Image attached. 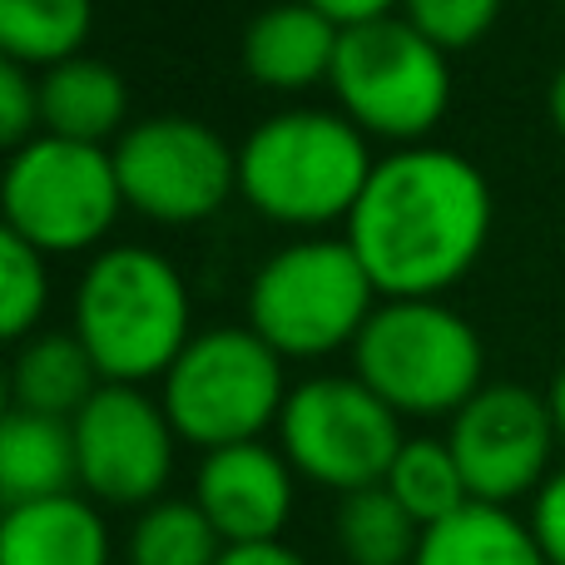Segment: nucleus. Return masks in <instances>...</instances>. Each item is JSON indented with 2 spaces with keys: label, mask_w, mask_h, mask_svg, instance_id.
I'll list each match as a JSON object with an SVG mask.
<instances>
[{
  "label": "nucleus",
  "mask_w": 565,
  "mask_h": 565,
  "mask_svg": "<svg viewBox=\"0 0 565 565\" xmlns=\"http://www.w3.org/2000/svg\"><path fill=\"white\" fill-rule=\"evenodd\" d=\"M312 10L332 20V25H367V20H382V15H397L402 0H308Z\"/></svg>",
  "instance_id": "28"
},
{
  "label": "nucleus",
  "mask_w": 565,
  "mask_h": 565,
  "mask_svg": "<svg viewBox=\"0 0 565 565\" xmlns=\"http://www.w3.org/2000/svg\"><path fill=\"white\" fill-rule=\"evenodd\" d=\"M224 536L199 511V501H154L129 531V565H218Z\"/></svg>",
  "instance_id": "23"
},
{
  "label": "nucleus",
  "mask_w": 565,
  "mask_h": 565,
  "mask_svg": "<svg viewBox=\"0 0 565 565\" xmlns=\"http://www.w3.org/2000/svg\"><path fill=\"white\" fill-rule=\"evenodd\" d=\"M367 135L338 109H282L238 145V194L278 228L348 224L367 189Z\"/></svg>",
  "instance_id": "2"
},
{
  "label": "nucleus",
  "mask_w": 565,
  "mask_h": 565,
  "mask_svg": "<svg viewBox=\"0 0 565 565\" xmlns=\"http://www.w3.org/2000/svg\"><path fill=\"white\" fill-rule=\"evenodd\" d=\"M75 332L99 377L119 387L164 382L189 348V288L159 248L115 244L89 258L75 288Z\"/></svg>",
  "instance_id": "3"
},
{
  "label": "nucleus",
  "mask_w": 565,
  "mask_h": 565,
  "mask_svg": "<svg viewBox=\"0 0 565 565\" xmlns=\"http://www.w3.org/2000/svg\"><path fill=\"white\" fill-rule=\"evenodd\" d=\"M75 487V427L65 417H40V412L10 407L6 422H0V497H6V507L70 497Z\"/></svg>",
  "instance_id": "17"
},
{
  "label": "nucleus",
  "mask_w": 565,
  "mask_h": 565,
  "mask_svg": "<svg viewBox=\"0 0 565 565\" xmlns=\"http://www.w3.org/2000/svg\"><path fill=\"white\" fill-rule=\"evenodd\" d=\"M546 109H551V125H556V135L565 139V70H556V79H551Z\"/></svg>",
  "instance_id": "30"
},
{
  "label": "nucleus",
  "mask_w": 565,
  "mask_h": 565,
  "mask_svg": "<svg viewBox=\"0 0 565 565\" xmlns=\"http://www.w3.org/2000/svg\"><path fill=\"white\" fill-rule=\"evenodd\" d=\"M0 268H6V288H0V328L10 342H25L35 332L40 312L50 302V278H45V254L30 248L20 234H0Z\"/></svg>",
  "instance_id": "24"
},
{
  "label": "nucleus",
  "mask_w": 565,
  "mask_h": 565,
  "mask_svg": "<svg viewBox=\"0 0 565 565\" xmlns=\"http://www.w3.org/2000/svg\"><path fill=\"white\" fill-rule=\"evenodd\" d=\"M377 298V282L348 238H298L258 264L248 282V328L282 362H312L342 348L352 352Z\"/></svg>",
  "instance_id": "5"
},
{
  "label": "nucleus",
  "mask_w": 565,
  "mask_h": 565,
  "mask_svg": "<svg viewBox=\"0 0 565 565\" xmlns=\"http://www.w3.org/2000/svg\"><path fill=\"white\" fill-rule=\"evenodd\" d=\"M125 119L129 89L119 70H109L105 60L75 55L40 75V135L115 149V139L129 129Z\"/></svg>",
  "instance_id": "15"
},
{
  "label": "nucleus",
  "mask_w": 565,
  "mask_h": 565,
  "mask_svg": "<svg viewBox=\"0 0 565 565\" xmlns=\"http://www.w3.org/2000/svg\"><path fill=\"white\" fill-rule=\"evenodd\" d=\"M402 441V417L358 377L298 382L278 417V451L288 467L338 497L382 487Z\"/></svg>",
  "instance_id": "9"
},
{
  "label": "nucleus",
  "mask_w": 565,
  "mask_h": 565,
  "mask_svg": "<svg viewBox=\"0 0 565 565\" xmlns=\"http://www.w3.org/2000/svg\"><path fill=\"white\" fill-rule=\"evenodd\" d=\"M546 402H551V417H556V431H561V441H565V367L556 372V382L546 387Z\"/></svg>",
  "instance_id": "31"
},
{
  "label": "nucleus",
  "mask_w": 565,
  "mask_h": 565,
  "mask_svg": "<svg viewBox=\"0 0 565 565\" xmlns=\"http://www.w3.org/2000/svg\"><path fill=\"white\" fill-rule=\"evenodd\" d=\"M556 437V417L541 392L516 387V382H487L451 417L447 447L467 477L471 501L511 507L551 481Z\"/></svg>",
  "instance_id": "12"
},
{
  "label": "nucleus",
  "mask_w": 565,
  "mask_h": 565,
  "mask_svg": "<svg viewBox=\"0 0 565 565\" xmlns=\"http://www.w3.org/2000/svg\"><path fill=\"white\" fill-rule=\"evenodd\" d=\"M397 15L451 55V50H467L491 35V25L501 15V0H402Z\"/></svg>",
  "instance_id": "25"
},
{
  "label": "nucleus",
  "mask_w": 565,
  "mask_h": 565,
  "mask_svg": "<svg viewBox=\"0 0 565 565\" xmlns=\"http://www.w3.org/2000/svg\"><path fill=\"white\" fill-rule=\"evenodd\" d=\"M95 0H0V55L25 70H55L85 55Z\"/></svg>",
  "instance_id": "20"
},
{
  "label": "nucleus",
  "mask_w": 565,
  "mask_h": 565,
  "mask_svg": "<svg viewBox=\"0 0 565 565\" xmlns=\"http://www.w3.org/2000/svg\"><path fill=\"white\" fill-rule=\"evenodd\" d=\"M342 228L382 298H441L487 254L491 184L457 149H392Z\"/></svg>",
  "instance_id": "1"
},
{
  "label": "nucleus",
  "mask_w": 565,
  "mask_h": 565,
  "mask_svg": "<svg viewBox=\"0 0 565 565\" xmlns=\"http://www.w3.org/2000/svg\"><path fill=\"white\" fill-rule=\"evenodd\" d=\"M40 135V75L15 60H0V139L6 149H25Z\"/></svg>",
  "instance_id": "26"
},
{
  "label": "nucleus",
  "mask_w": 565,
  "mask_h": 565,
  "mask_svg": "<svg viewBox=\"0 0 565 565\" xmlns=\"http://www.w3.org/2000/svg\"><path fill=\"white\" fill-rule=\"evenodd\" d=\"M292 477L278 447L268 441H238V447L204 451L194 477V501L224 546H264L278 541L292 516Z\"/></svg>",
  "instance_id": "13"
},
{
  "label": "nucleus",
  "mask_w": 565,
  "mask_h": 565,
  "mask_svg": "<svg viewBox=\"0 0 565 565\" xmlns=\"http://www.w3.org/2000/svg\"><path fill=\"white\" fill-rule=\"evenodd\" d=\"M105 387L95 358L75 332H30L15 342V362H10V407L40 412V417H65L75 422L95 392Z\"/></svg>",
  "instance_id": "18"
},
{
  "label": "nucleus",
  "mask_w": 565,
  "mask_h": 565,
  "mask_svg": "<svg viewBox=\"0 0 565 565\" xmlns=\"http://www.w3.org/2000/svg\"><path fill=\"white\" fill-rule=\"evenodd\" d=\"M412 565H551L541 551L531 521H521L511 507L471 501L441 526L422 531V546Z\"/></svg>",
  "instance_id": "19"
},
{
  "label": "nucleus",
  "mask_w": 565,
  "mask_h": 565,
  "mask_svg": "<svg viewBox=\"0 0 565 565\" xmlns=\"http://www.w3.org/2000/svg\"><path fill=\"white\" fill-rule=\"evenodd\" d=\"M125 209L164 228L204 224L238 194V149L189 115H154L115 139Z\"/></svg>",
  "instance_id": "10"
},
{
  "label": "nucleus",
  "mask_w": 565,
  "mask_h": 565,
  "mask_svg": "<svg viewBox=\"0 0 565 565\" xmlns=\"http://www.w3.org/2000/svg\"><path fill=\"white\" fill-rule=\"evenodd\" d=\"M481 332L441 298H382L352 342V377L397 417H457L487 382Z\"/></svg>",
  "instance_id": "4"
},
{
  "label": "nucleus",
  "mask_w": 565,
  "mask_h": 565,
  "mask_svg": "<svg viewBox=\"0 0 565 565\" xmlns=\"http://www.w3.org/2000/svg\"><path fill=\"white\" fill-rule=\"evenodd\" d=\"M328 85L338 115H348L367 139H392L397 149L422 145L451 105L447 50L402 15L342 30Z\"/></svg>",
  "instance_id": "7"
},
{
  "label": "nucleus",
  "mask_w": 565,
  "mask_h": 565,
  "mask_svg": "<svg viewBox=\"0 0 565 565\" xmlns=\"http://www.w3.org/2000/svg\"><path fill=\"white\" fill-rule=\"evenodd\" d=\"M382 487L402 501V511H407L422 531L441 526V521L457 516L461 507H471L467 477H461L451 447L447 441H437V437L402 441V451H397V461H392V471H387Z\"/></svg>",
  "instance_id": "21"
},
{
  "label": "nucleus",
  "mask_w": 565,
  "mask_h": 565,
  "mask_svg": "<svg viewBox=\"0 0 565 565\" xmlns=\"http://www.w3.org/2000/svg\"><path fill=\"white\" fill-rule=\"evenodd\" d=\"M417 546L422 526L387 487L352 491L338 501V551L348 565H412Z\"/></svg>",
  "instance_id": "22"
},
{
  "label": "nucleus",
  "mask_w": 565,
  "mask_h": 565,
  "mask_svg": "<svg viewBox=\"0 0 565 565\" xmlns=\"http://www.w3.org/2000/svg\"><path fill=\"white\" fill-rule=\"evenodd\" d=\"M531 531L551 565H565V467L551 471V481L531 501Z\"/></svg>",
  "instance_id": "27"
},
{
  "label": "nucleus",
  "mask_w": 565,
  "mask_h": 565,
  "mask_svg": "<svg viewBox=\"0 0 565 565\" xmlns=\"http://www.w3.org/2000/svg\"><path fill=\"white\" fill-rule=\"evenodd\" d=\"M0 565H109L105 516L79 491L30 507H6Z\"/></svg>",
  "instance_id": "16"
},
{
  "label": "nucleus",
  "mask_w": 565,
  "mask_h": 565,
  "mask_svg": "<svg viewBox=\"0 0 565 565\" xmlns=\"http://www.w3.org/2000/svg\"><path fill=\"white\" fill-rule=\"evenodd\" d=\"M6 228L40 254H85L105 244L125 209V189L115 174V154L105 145L35 135L15 149L0 179Z\"/></svg>",
  "instance_id": "8"
},
{
  "label": "nucleus",
  "mask_w": 565,
  "mask_h": 565,
  "mask_svg": "<svg viewBox=\"0 0 565 565\" xmlns=\"http://www.w3.org/2000/svg\"><path fill=\"white\" fill-rule=\"evenodd\" d=\"M288 392L292 387L282 382V358L254 328L194 332L159 382V402L179 441L204 451L264 441V431L278 427Z\"/></svg>",
  "instance_id": "6"
},
{
  "label": "nucleus",
  "mask_w": 565,
  "mask_h": 565,
  "mask_svg": "<svg viewBox=\"0 0 565 565\" xmlns=\"http://www.w3.org/2000/svg\"><path fill=\"white\" fill-rule=\"evenodd\" d=\"M342 25H332L322 10L308 0H278V6L258 10L244 30V70L254 85L278 89V95H298L332 75L338 60Z\"/></svg>",
  "instance_id": "14"
},
{
  "label": "nucleus",
  "mask_w": 565,
  "mask_h": 565,
  "mask_svg": "<svg viewBox=\"0 0 565 565\" xmlns=\"http://www.w3.org/2000/svg\"><path fill=\"white\" fill-rule=\"evenodd\" d=\"M218 565H308L292 546L282 541H264V546H228Z\"/></svg>",
  "instance_id": "29"
},
{
  "label": "nucleus",
  "mask_w": 565,
  "mask_h": 565,
  "mask_svg": "<svg viewBox=\"0 0 565 565\" xmlns=\"http://www.w3.org/2000/svg\"><path fill=\"white\" fill-rule=\"evenodd\" d=\"M75 457H79V491L105 507H154L159 491L174 477V422L164 402L145 387H119L105 382L95 397L79 407Z\"/></svg>",
  "instance_id": "11"
}]
</instances>
